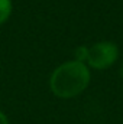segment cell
<instances>
[{
	"label": "cell",
	"mask_w": 123,
	"mask_h": 124,
	"mask_svg": "<svg viewBox=\"0 0 123 124\" xmlns=\"http://www.w3.org/2000/svg\"><path fill=\"white\" fill-rule=\"evenodd\" d=\"M90 82V69L84 62L70 61L60 65L51 75L49 85L54 95L74 98L81 94Z\"/></svg>",
	"instance_id": "1"
},
{
	"label": "cell",
	"mask_w": 123,
	"mask_h": 124,
	"mask_svg": "<svg viewBox=\"0 0 123 124\" xmlns=\"http://www.w3.org/2000/svg\"><path fill=\"white\" fill-rule=\"evenodd\" d=\"M119 56V49L113 42H97L88 46V55L86 65L94 69H106L112 66Z\"/></svg>",
	"instance_id": "2"
},
{
	"label": "cell",
	"mask_w": 123,
	"mask_h": 124,
	"mask_svg": "<svg viewBox=\"0 0 123 124\" xmlns=\"http://www.w3.org/2000/svg\"><path fill=\"white\" fill-rule=\"evenodd\" d=\"M12 15V1L0 0V25H3Z\"/></svg>",
	"instance_id": "3"
},
{
	"label": "cell",
	"mask_w": 123,
	"mask_h": 124,
	"mask_svg": "<svg viewBox=\"0 0 123 124\" xmlns=\"http://www.w3.org/2000/svg\"><path fill=\"white\" fill-rule=\"evenodd\" d=\"M87 55H88V46H80L75 51V61L84 62L87 61Z\"/></svg>",
	"instance_id": "4"
},
{
	"label": "cell",
	"mask_w": 123,
	"mask_h": 124,
	"mask_svg": "<svg viewBox=\"0 0 123 124\" xmlns=\"http://www.w3.org/2000/svg\"><path fill=\"white\" fill-rule=\"evenodd\" d=\"M0 124H9V120L3 111H0Z\"/></svg>",
	"instance_id": "5"
},
{
	"label": "cell",
	"mask_w": 123,
	"mask_h": 124,
	"mask_svg": "<svg viewBox=\"0 0 123 124\" xmlns=\"http://www.w3.org/2000/svg\"><path fill=\"white\" fill-rule=\"evenodd\" d=\"M120 77L123 78V63H122V66H120Z\"/></svg>",
	"instance_id": "6"
}]
</instances>
